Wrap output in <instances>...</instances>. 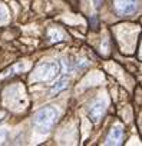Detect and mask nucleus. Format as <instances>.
<instances>
[{
  "mask_svg": "<svg viewBox=\"0 0 142 146\" xmlns=\"http://www.w3.org/2000/svg\"><path fill=\"white\" fill-rule=\"evenodd\" d=\"M59 73V64L57 63H53V62H47V63H42L37 70H36V80H42V82H46V80H50L53 79L56 75Z\"/></svg>",
  "mask_w": 142,
  "mask_h": 146,
  "instance_id": "nucleus-2",
  "label": "nucleus"
},
{
  "mask_svg": "<svg viewBox=\"0 0 142 146\" xmlns=\"http://www.w3.org/2000/svg\"><path fill=\"white\" fill-rule=\"evenodd\" d=\"M47 39H49V42H52V43H55V42H62V40H65V33L60 32L59 29H50L49 33H47Z\"/></svg>",
  "mask_w": 142,
  "mask_h": 146,
  "instance_id": "nucleus-7",
  "label": "nucleus"
},
{
  "mask_svg": "<svg viewBox=\"0 0 142 146\" xmlns=\"http://www.w3.org/2000/svg\"><path fill=\"white\" fill-rule=\"evenodd\" d=\"M67 85H69V79L67 78H60L59 80H56V83L52 86V89H50V96H53L55 93H59V92H62L63 89H66L67 88Z\"/></svg>",
  "mask_w": 142,
  "mask_h": 146,
  "instance_id": "nucleus-6",
  "label": "nucleus"
},
{
  "mask_svg": "<svg viewBox=\"0 0 142 146\" xmlns=\"http://www.w3.org/2000/svg\"><path fill=\"white\" fill-rule=\"evenodd\" d=\"M103 113H105V103L99 102V100L95 102L89 109V117L93 123H98L101 120V117L103 116Z\"/></svg>",
  "mask_w": 142,
  "mask_h": 146,
  "instance_id": "nucleus-4",
  "label": "nucleus"
},
{
  "mask_svg": "<svg viewBox=\"0 0 142 146\" xmlns=\"http://www.w3.org/2000/svg\"><path fill=\"white\" fill-rule=\"evenodd\" d=\"M56 119H57V112L56 109H53L52 106H47V108H43L40 109L35 117H33V125L36 126V129H39L40 132H49L53 125L56 123Z\"/></svg>",
  "mask_w": 142,
  "mask_h": 146,
  "instance_id": "nucleus-1",
  "label": "nucleus"
},
{
  "mask_svg": "<svg viewBox=\"0 0 142 146\" xmlns=\"http://www.w3.org/2000/svg\"><path fill=\"white\" fill-rule=\"evenodd\" d=\"M115 9L121 16L131 15L138 9V0H115Z\"/></svg>",
  "mask_w": 142,
  "mask_h": 146,
  "instance_id": "nucleus-3",
  "label": "nucleus"
},
{
  "mask_svg": "<svg viewBox=\"0 0 142 146\" xmlns=\"http://www.w3.org/2000/svg\"><path fill=\"white\" fill-rule=\"evenodd\" d=\"M123 139V130L121 126H115L111 129L108 137H106V145H121Z\"/></svg>",
  "mask_w": 142,
  "mask_h": 146,
  "instance_id": "nucleus-5",
  "label": "nucleus"
},
{
  "mask_svg": "<svg viewBox=\"0 0 142 146\" xmlns=\"http://www.w3.org/2000/svg\"><path fill=\"white\" fill-rule=\"evenodd\" d=\"M6 10H5V7L3 6H0V20H5L6 19Z\"/></svg>",
  "mask_w": 142,
  "mask_h": 146,
  "instance_id": "nucleus-8",
  "label": "nucleus"
}]
</instances>
